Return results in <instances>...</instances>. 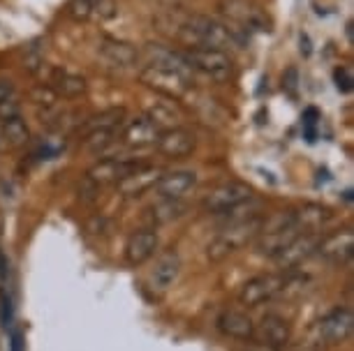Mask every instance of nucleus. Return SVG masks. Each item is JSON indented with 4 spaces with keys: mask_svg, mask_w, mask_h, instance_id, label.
Instances as JSON below:
<instances>
[{
    "mask_svg": "<svg viewBox=\"0 0 354 351\" xmlns=\"http://www.w3.org/2000/svg\"><path fill=\"white\" fill-rule=\"evenodd\" d=\"M156 148L160 150L162 155L171 157V160H181V157H188L195 153L197 148V134L183 125L178 128H169V130H162L156 141Z\"/></svg>",
    "mask_w": 354,
    "mask_h": 351,
    "instance_id": "4468645a",
    "label": "nucleus"
},
{
    "mask_svg": "<svg viewBox=\"0 0 354 351\" xmlns=\"http://www.w3.org/2000/svg\"><path fill=\"white\" fill-rule=\"evenodd\" d=\"M185 63L192 72L202 74L216 83L230 81L234 77V61L230 54L216 49H206V46H192V49L183 51Z\"/></svg>",
    "mask_w": 354,
    "mask_h": 351,
    "instance_id": "20e7f679",
    "label": "nucleus"
},
{
    "mask_svg": "<svg viewBox=\"0 0 354 351\" xmlns=\"http://www.w3.org/2000/svg\"><path fill=\"white\" fill-rule=\"evenodd\" d=\"M299 234L301 231L294 224V210H280V213L271 215L269 220L262 222V234L255 238L252 245H255L259 257L276 259Z\"/></svg>",
    "mask_w": 354,
    "mask_h": 351,
    "instance_id": "7ed1b4c3",
    "label": "nucleus"
},
{
    "mask_svg": "<svg viewBox=\"0 0 354 351\" xmlns=\"http://www.w3.org/2000/svg\"><path fill=\"white\" fill-rule=\"evenodd\" d=\"M144 116L149 118L151 123H156V128L162 132V130H169V128H178L183 121V114L181 109L174 104V99L169 97H160V99H153V102L146 107Z\"/></svg>",
    "mask_w": 354,
    "mask_h": 351,
    "instance_id": "bb28decb",
    "label": "nucleus"
},
{
    "mask_svg": "<svg viewBox=\"0 0 354 351\" xmlns=\"http://www.w3.org/2000/svg\"><path fill=\"white\" fill-rule=\"evenodd\" d=\"M169 32L188 49H192V46H206V49L225 51V54H230L232 49H245V44L250 42L248 32L206 14L181 17Z\"/></svg>",
    "mask_w": 354,
    "mask_h": 351,
    "instance_id": "f257e3e1",
    "label": "nucleus"
},
{
    "mask_svg": "<svg viewBox=\"0 0 354 351\" xmlns=\"http://www.w3.org/2000/svg\"><path fill=\"white\" fill-rule=\"evenodd\" d=\"M160 171L158 167H153V164H139V167L135 171H130L128 176L123 178V181L116 183V190L118 194H121L123 199H139L144 197L146 192H151L153 188H156L158 178H160Z\"/></svg>",
    "mask_w": 354,
    "mask_h": 351,
    "instance_id": "a211bd4d",
    "label": "nucleus"
},
{
    "mask_svg": "<svg viewBox=\"0 0 354 351\" xmlns=\"http://www.w3.org/2000/svg\"><path fill=\"white\" fill-rule=\"evenodd\" d=\"M142 61H144V65H153V68H162V70H174V72H181V74L192 77V70L188 68V63H185L183 51H174L171 46L149 42L142 51Z\"/></svg>",
    "mask_w": 354,
    "mask_h": 351,
    "instance_id": "5701e85b",
    "label": "nucleus"
},
{
    "mask_svg": "<svg viewBox=\"0 0 354 351\" xmlns=\"http://www.w3.org/2000/svg\"><path fill=\"white\" fill-rule=\"evenodd\" d=\"M158 137L160 130L156 128V123H151L144 114H139L123 123L121 132H118V143H123L130 150H142L156 146Z\"/></svg>",
    "mask_w": 354,
    "mask_h": 351,
    "instance_id": "9d476101",
    "label": "nucleus"
},
{
    "mask_svg": "<svg viewBox=\"0 0 354 351\" xmlns=\"http://www.w3.org/2000/svg\"><path fill=\"white\" fill-rule=\"evenodd\" d=\"M139 164L137 160H130V157H118V155H109L104 160L95 162L86 174V181H91L95 188H104V185H116L118 181H123L130 171H135Z\"/></svg>",
    "mask_w": 354,
    "mask_h": 351,
    "instance_id": "1a4fd4ad",
    "label": "nucleus"
},
{
    "mask_svg": "<svg viewBox=\"0 0 354 351\" xmlns=\"http://www.w3.org/2000/svg\"><path fill=\"white\" fill-rule=\"evenodd\" d=\"M181 266H183L181 254H178L176 250H167V252L160 254L149 275L153 291H160V294L169 291L174 287V282L178 280V275H181Z\"/></svg>",
    "mask_w": 354,
    "mask_h": 351,
    "instance_id": "4be33fe9",
    "label": "nucleus"
},
{
    "mask_svg": "<svg viewBox=\"0 0 354 351\" xmlns=\"http://www.w3.org/2000/svg\"><path fill=\"white\" fill-rule=\"evenodd\" d=\"M3 301H5V296H3V291H0V305H3Z\"/></svg>",
    "mask_w": 354,
    "mask_h": 351,
    "instance_id": "2f4dec72",
    "label": "nucleus"
},
{
    "mask_svg": "<svg viewBox=\"0 0 354 351\" xmlns=\"http://www.w3.org/2000/svg\"><path fill=\"white\" fill-rule=\"evenodd\" d=\"M197 174L192 169H174V171H162L156 183L153 192L158 199H183L188 192L197 188Z\"/></svg>",
    "mask_w": 354,
    "mask_h": 351,
    "instance_id": "2eb2a0df",
    "label": "nucleus"
},
{
    "mask_svg": "<svg viewBox=\"0 0 354 351\" xmlns=\"http://www.w3.org/2000/svg\"><path fill=\"white\" fill-rule=\"evenodd\" d=\"M220 10L227 17V23L236 26L239 30L248 32V35L252 30L266 28L264 14L255 5H250L248 0H220Z\"/></svg>",
    "mask_w": 354,
    "mask_h": 351,
    "instance_id": "f8f14e48",
    "label": "nucleus"
},
{
    "mask_svg": "<svg viewBox=\"0 0 354 351\" xmlns=\"http://www.w3.org/2000/svg\"><path fill=\"white\" fill-rule=\"evenodd\" d=\"M252 340H259L266 349L283 351L292 340V326L285 317H280L276 312H269L259 319V323L255 326V337H252Z\"/></svg>",
    "mask_w": 354,
    "mask_h": 351,
    "instance_id": "9b49d317",
    "label": "nucleus"
},
{
    "mask_svg": "<svg viewBox=\"0 0 354 351\" xmlns=\"http://www.w3.org/2000/svg\"><path fill=\"white\" fill-rule=\"evenodd\" d=\"M185 203L181 199H158L153 206L146 208V220H149L153 227H160V224H171L176 220H181L185 215Z\"/></svg>",
    "mask_w": 354,
    "mask_h": 351,
    "instance_id": "cd10ccee",
    "label": "nucleus"
},
{
    "mask_svg": "<svg viewBox=\"0 0 354 351\" xmlns=\"http://www.w3.org/2000/svg\"><path fill=\"white\" fill-rule=\"evenodd\" d=\"M139 81L146 88L160 92L162 97L178 99L183 95H188L192 88V77L181 74V72L174 70H162V68H153V65H142L139 68Z\"/></svg>",
    "mask_w": 354,
    "mask_h": 351,
    "instance_id": "423d86ee",
    "label": "nucleus"
},
{
    "mask_svg": "<svg viewBox=\"0 0 354 351\" xmlns=\"http://www.w3.org/2000/svg\"><path fill=\"white\" fill-rule=\"evenodd\" d=\"M317 245H319L317 234H299L273 261H276L285 273H290V270L301 266L304 261H308L310 257L317 252Z\"/></svg>",
    "mask_w": 354,
    "mask_h": 351,
    "instance_id": "aec40b11",
    "label": "nucleus"
},
{
    "mask_svg": "<svg viewBox=\"0 0 354 351\" xmlns=\"http://www.w3.org/2000/svg\"><path fill=\"white\" fill-rule=\"evenodd\" d=\"M216 326L220 333L225 337H232V340L250 342L255 337V321L241 310H223L216 319Z\"/></svg>",
    "mask_w": 354,
    "mask_h": 351,
    "instance_id": "393cba45",
    "label": "nucleus"
},
{
    "mask_svg": "<svg viewBox=\"0 0 354 351\" xmlns=\"http://www.w3.org/2000/svg\"><path fill=\"white\" fill-rule=\"evenodd\" d=\"M46 88L58 99H77L88 90V81L82 74H77V72H70L65 68H53L49 72V77H46Z\"/></svg>",
    "mask_w": 354,
    "mask_h": 351,
    "instance_id": "412c9836",
    "label": "nucleus"
},
{
    "mask_svg": "<svg viewBox=\"0 0 354 351\" xmlns=\"http://www.w3.org/2000/svg\"><path fill=\"white\" fill-rule=\"evenodd\" d=\"M12 99H19L17 97V86L12 83L10 79L0 77V104L12 102Z\"/></svg>",
    "mask_w": 354,
    "mask_h": 351,
    "instance_id": "c756f323",
    "label": "nucleus"
},
{
    "mask_svg": "<svg viewBox=\"0 0 354 351\" xmlns=\"http://www.w3.org/2000/svg\"><path fill=\"white\" fill-rule=\"evenodd\" d=\"M97 56L111 70H132L142 63V51L132 42L116 37H102L97 42Z\"/></svg>",
    "mask_w": 354,
    "mask_h": 351,
    "instance_id": "6e6552de",
    "label": "nucleus"
},
{
    "mask_svg": "<svg viewBox=\"0 0 354 351\" xmlns=\"http://www.w3.org/2000/svg\"><path fill=\"white\" fill-rule=\"evenodd\" d=\"M336 83H338V88L343 90V92H350L352 90V77H350V72H347V70H336Z\"/></svg>",
    "mask_w": 354,
    "mask_h": 351,
    "instance_id": "7c9ffc66",
    "label": "nucleus"
},
{
    "mask_svg": "<svg viewBox=\"0 0 354 351\" xmlns=\"http://www.w3.org/2000/svg\"><path fill=\"white\" fill-rule=\"evenodd\" d=\"M160 248V236L153 227L132 231L128 243H125V261L130 266H142V263L151 261Z\"/></svg>",
    "mask_w": 354,
    "mask_h": 351,
    "instance_id": "dca6fc26",
    "label": "nucleus"
},
{
    "mask_svg": "<svg viewBox=\"0 0 354 351\" xmlns=\"http://www.w3.org/2000/svg\"><path fill=\"white\" fill-rule=\"evenodd\" d=\"M319 340H324L326 344H340L345 340H350L352 330H354V314L350 308H336L329 314L322 317L319 321Z\"/></svg>",
    "mask_w": 354,
    "mask_h": 351,
    "instance_id": "f3484780",
    "label": "nucleus"
},
{
    "mask_svg": "<svg viewBox=\"0 0 354 351\" xmlns=\"http://www.w3.org/2000/svg\"><path fill=\"white\" fill-rule=\"evenodd\" d=\"M255 197V192L248 183H241V181H227V183H220L216 185L209 194L204 197L202 206L206 213L211 215H225L227 210L236 208L239 203L248 201V199Z\"/></svg>",
    "mask_w": 354,
    "mask_h": 351,
    "instance_id": "0eeeda50",
    "label": "nucleus"
},
{
    "mask_svg": "<svg viewBox=\"0 0 354 351\" xmlns=\"http://www.w3.org/2000/svg\"><path fill=\"white\" fill-rule=\"evenodd\" d=\"M262 217H250V220L230 222L223 231H218L206 245V257L209 261H225L227 257L236 254L239 250L248 248L255 243V238L262 234Z\"/></svg>",
    "mask_w": 354,
    "mask_h": 351,
    "instance_id": "f03ea898",
    "label": "nucleus"
},
{
    "mask_svg": "<svg viewBox=\"0 0 354 351\" xmlns=\"http://www.w3.org/2000/svg\"><path fill=\"white\" fill-rule=\"evenodd\" d=\"M352 250H354V234L352 229L336 231V234L326 236L324 241H319L317 252L326 263L331 266H345L352 259Z\"/></svg>",
    "mask_w": 354,
    "mask_h": 351,
    "instance_id": "6ab92c4d",
    "label": "nucleus"
},
{
    "mask_svg": "<svg viewBox=\"0 0 354 351\" xmlns=\"http://www.w3.org/2000/svg\"><path fill=\"white\" fill-rule=\"evenodd\" d=\"M290 284V275L287 273H262L250 277L239 291V303L245 308H259L264 303L278 298Z\"/></svg>",
    "mask_w": 354,
    "mask_h": 351,
    "instance_id": "39448f33",
    "label": "nucleus"
},
{
    "mask_svg": "<svg viewBox=\"0 0 354 351\" xmlns=\"http://www.w3.org/2000/svg\"><path fill=\"white\" fill-rule=\"evenodd\" d=\"M0 137L3 141L10 146V148H21L30 141V130L26 125L24 116H12L0 121Z\"/></svg>",
    "mask_w": 354,
    "mask_h": 351,
    "instance_id": "c85d7f7f",
    "label": "nucleus"
},
{
    "mask_svg": "<svg viewBox=\"0 0 354 351\" xmlns=\"http://www.w3.org/2000/svg\"><path fill=\"white\" fill-rule=\"evenodd\" d=\"M125 121H128V111L123 107H111L100 111V114H93L82 125V139L91 134H118Z\"/></svg>",
    "mask_w": 354,
    "mask_h": 351,
    "instance_id": "b1692460",
    "label": "nucleus"
},
{
    "mask_svg": "<svg viewBox=\"0 0 354 351\" xmlns=\"http://www.w3.org/2000/svg\"><path fill=\"white\" fill-rule=\"evenodd\" d=\"M118 14L116 0H70L68 17L79 23H106Z\"/></svg>",
    "mask_w": 354,
    "mask_h": 351,
    "instance_id": "ddd939ff",
    "label": "nucleus"
},
{
    "mask_svg": "<svg viewBox=\"0 0 354 351\" xmlns=\"http://www.w3.org/2000/svg\"><path fill=\"white\" fill-rule=\"evenodd\" d=\"M331 220H333L331 208L322 206V203H304L301 208L294 210V224H297V229L301 234H317Z\"/></svg>",
    "mask_w": 354,
    "mask_h": 351,
    "instance_id": "a878e982",
    "label": "nucleus"
}]
</instances>
